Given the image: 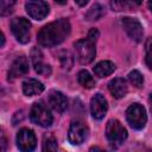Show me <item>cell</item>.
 <instances>
[{
  "mask_svg": "<svg viewBox=\"0 0 152 152\" xmlns=\"http://www.w3.org/2000/svg\"><path fill=\"white\" fill-rule=\"evenodd\" d=\"M71 26L68 19H57L40 28L37 34V40L42 46L51 48L61 44L70 34Z\"/></svg>",
  "mask_w": 152,
  "mask_h": 152,
  "instance_id": "1",
  "label": "cell"
},
{
  "mask_svg": "<svg viewBox=\"0 0 152 152\" xmlns=\"http://www.w3.org/2000/svg\"><path fill=\"white\" fill-rule=\"evenodd\" d=\"M99 37V31L91 28L88 33V37L75 43V57L81 64H89L95 58V43Z\"/></svg>",
  "mask_w": 152,
  "mask_h": 152,
  "instance_id": "2",
  "label": "cell"
},
{
  "mask_svg": "<svg viewBox=\"0 0 152 152\" xmlns=\"http://www.w3.org/2000/svg\"><path fill=\"white\" fill-rule=\"evenodd\" d=\"M106 137L113 147L120 146L127 138V131L126 128L120 124L119 120L112 119L107 122L106 126Z\"/></svg>",
  "mask_w": 152,
  "mask_h": 152,
  "instance_id": "3",
  "label": "cell"
},
{
  "mask_svg": "<svg viewBox=\"0 0 152 152\" xmlns=\"http://www.w3.org/2000/svg\"><path fill=\"white\" fill-rule=\"evenodd\" d=\"M126 119L129 126L134 129H141L145 127L147 115L145 108L139 103H132L126 110Z\"/></svg>",
  "mask_w": 152,
  "mask_h": 152,
  "instance_id": "4",
  "label": "cell"
},
{
  "mask_svg": "<svg viewBox=\"0 0 152 152\" xmlns=\"http://www.w3.org/2000/svg\"><path fill=\"white\" fill-rule=\"evenodd\" d=\"M30 118H31L32 122H34L42 127H50L53 121L52 114L50 113L48 107L42 101L33 103L31 112H30Z\"/></svg>",
  "mask_w": 152,
  "mask_h": 152,
  "instance_id": "5",
  "label": "cell"
},
{
  "mask_svg": "<svg viewBox=\"0 0 152 152\" xmlns=\"http://www.w3.org/2000/svg\"><path fill=\"white\" fill-rule=\"evenodd\" d=\"M31 24L25 18H14L11 21V31L19 43L26 44L30 40Z\"/></svg>",
  "mask_w": 152,
  "mask_h": 152,
  "instance_id": "6",
  "label": "cell"
},
{
  "mask_svg": "<svg viewBox=\"0 0 152 152\" xmlns=\"http://www.w3.org/2000/svg\"><path fill=\"white\" fill-rule=\"evenodd\" d=\"M121 24H122L124 30L126 31V33L129 36V38H132L137 43L142 40V37H144L142 25L140 24V21L137 18L124 17L121 19Z\"/></svg>",
  "mask_w": 152,
  "mask_h": 152,
  "instance_id": "7",
  "label": "cell"
},
{
  "mask_svg": "<svg viewBox=\"0 0 152 152\" xmlns=\"http://www.w3.org/2000/svg\"><path fill=\"white\" fill-rule=\"evenodd\" d=\"M37 145V139L32 129L21 128L17 134V146L23 152H30L34 150Z\"/></svg>",
  "mask_w": 152,
  "mask_h": 152,
  "instance_id": "8",
  "label": "cell"
},
{
  "mask_svg": "<svg viewBox=\"0 0 152 152\" xmlns=\"http://www.w3.org/2000/svg\"><path fill=\"white\" fill-rule=\"evenodd\" d=\"M88 127L81 121H72L69 127L68 138L72 145H81L88 138Z\"/></svg>",
  "mask_w": 152,
  "mask_h": 152,
  "instance_id": "9",
  "label": "cell"
},
{
  "mask_svg": "<svg viewBox=\"0 0 152 152\" xmlns=\"http://www.w3.org/2000/svg\"><path fill=\"white\" fill-rule=\"evenodd\" d=\"M25 10L36 20H43L49 14V6L44 0H28L25 4Z\"/></svg>",
  "mask_w": 152,
  "mask_h": 152,
  "instance_id": "10",
  "label": "cell"
},
{
  "mask_svg": "<svg viewBox=\"0 0 152 152\" xmlns=\"http://www.w3.org/2000/svg\"><path fill=\"white\" fill-rule=\"evenodd\" d=\"M27 72H28V61L25 56H19L13 61L8 70V80L12 81L14 78L21 77Z\"/></svg>",
  "mask_w": 152,
  "mask_h": 152,
  "instance_id": "11",
  "label": "cell"
},
{
  "mask_svg": "<svg viewBox=\"0 0 152 152\" xmlns=\"http://www.w3.org/2000/svg\"><path fill=\"white\" fill-rule=\"evenodd\" d=\"M107 109H108V104L104 96L101 94H95L90 101V112L93 118L97 120L102 119L106 115Z\"/></svg>",
  "mask_w": 152,
  "mask_h": 152,
  "instance_id": "12",
  "label": "cell"
},
{
  "mask_svg": "<svg viewBox=\"0 0 152 152\" xmlns=\"http://www.w3.org/2000/svg\"><path fill=\"white\" fill-rule=\"evenodd\" d=\"M31 57H32V63H33L36 72H38L39 75H43V76H49L51 74V66L49 64L43 63V58H42L43 55L38 48L32 50Z\"/></svg>",
  "mask_w": 152,
  "mask_h": 152,
  "instance_id": "13",
  "label": "cell"
},
{
  "mask_svg": "<svg viewBox=\"0 0 152 152\" xmlns=\"http://www.w3.org/2000/svg\"><path fill=\"white\" fill-rule=\"evenodd\" d=\"M108 89L110 91V94L115 97V99H121L124 97L127 91H128V87H127V83L124 78L121 77H116L114 80H112L109 83H108Z\"/></svg>",
  "mask_w": 152,
  "mask_h": 152,
  "instance_id": "14",
  "label": "cell"
},
{
  "mask_svg": "<svg viewBox=\"0 0 152 152\" xmlns=\"http://www.w3.org/2000/svg\"><path fill=\"white\" fill-rule=\"evenodd\" d=\"M49 103L50 106L56 110V112H64L68 107V100L64 96L63 93L57 91V90H52L49 95Z\"/></svg>",
  "mask_w": 152,
  "mask_h": 152,
  "instance_id": "15",
  "label": "cell"
},
{
  "mask_svg": "<svg viewBox=\"0 0 152 152\" xmlns=\"http://www.w3.org/2000/svg\"><path fill=\"white\" fill-rule=\"evenodd\" d=\"M44 86L42 82L34 78H27L23 82V93L26 96H34L43 93Z\"/></svg>",
  "mask_w": 152,
  "mask_h": 152,
  "instance_id": "16",
  "label": "cell"
},
{
  "mask_svg": "<svg viewBox=\"0 0 152 152\" xmlns=\"http://www.w3.org/2000/svg\"><path fill=\"white\" fill-rule=\"evenodd\" d=\"M114 70H115V64L112 63L110 61H101L94 66V74L101 78L110 75Z\"/></svg>",
  "mask_w": 152,
  "mask_h": 152,
  "instance_id": "17",
  "label": "cell"
},
{
  "mask_svg": "<svg viewBox=\"0 0 152 152\" xmlns=\"http://www.w3.org/2000/svg\"><path fill=\"white\" fill-rule=\"evenodd\" d=\"M77 81L78 83L87 89H91L95 86V80L93 78V76L87 71V70H81L77 75Z\"/></svg>",
  "mask_w": 152,
  "mask_h": 152,
  "instance_id": "18",
  "label": "cell"
},
{
  "mask_svg": "<svg viewBox=\"0 0 152 152\" xmlns=\"http://www.w3.org/2000/svg\"><path fill=\"white\" fill-rule=\"evenodd\" d=\"M102 15H103V7L101 5H99V4H95V5H93L90 7V10L88 11V13L86 14V18L88 20L93 21V20L100 19Z\"/></svg>",
  "mask_w": 152,
  "mask_h": 152,
  "instance_id": "19",
  "label": "cell"
},
{
  "mask_svg": "<svg viewBox=\"0 0 152 152\" xmlns=\"http://www.w3.org/2000/svg\"><path fill=\"white\" fill-rule=\"evenodd\" d=\"M110 7L113 11L121 12V11H129L132 8V5L129 4V0H112Z\"/></svg>",
  "mask_w": 152,
  "mask_h": 152,
  "instance_id": "20",
  "label": "cell"
},
{
  "mask_svg": "<svg viewBox=\"0 0 152 152\" xmlns=\"http://www.w3.org/2000/svg\"><path fill=\"white\" fill-rule=\"evenodd\" d=\"M128 81L137 88H141L142 84H144V77L141 75L140 71L138 70H132L129 74H128Z\"/></svg>",
  "mask_w": 152,
  "mask_h": 152,
  "instance_id": "21",
  "label": "cell"
},
{
  "mask_svg": "<svg viewBox=\"0 0 152 152\" xmlns=\"http://www.w3.org/2000/svg\"><path fill=\"white\" fill-rule=\"evenodd\" d=\"M17 0H0V14L2 17L12 13Z\"/></svg>",
  "mask_w": 152,
  "mask_h": 152,
  "instance_id": "22",
  "label": "cell"
},
{
  "mask_svg": "<svg viewBox=\"0 0 152 152\" xmlns=\"http://www.w3.org/2000/svg\"><path fill=\"white\" fill-rule=\"evenodd\" d=\"M43 150L44 151H56L57 150V140L55 137H45L44 142H43Z\"/></svg>",
  "mask_w": 152,
  "mask_h": 152,
  "instance_id": "23",
  "label": "cell"
},
{
  "mask_svg": "<svg viewBox=\"0 0 152 152\" xmlns=\"http://www.w3.org/2000/svg\"><path fill=\"white\" fill-rule=\"evenodd\" d=\"M146 57H145V62L146 65L152 70V38H148L146 42Z\"/></svg>",
  "mask_w": 152,
  "mask_h": 152,
  "instance_id": "24",
  "label": "cell"
},
{
  "mask_svg": "<svg viewBox=\"0 0 152 152\" xmlns=\"http://www.w3.org/2000/svg\"><path fill=\"white\" fill-rule=\"evenodd\" d=\"M89 0H75V2L78 5V6H84L86 4H88Z\"/></svg>",
  "mask_w": 152,
  "mask_h": 152,
  "instance_id": "25",
  "label": "cell"
},
{
  "mask_svg": "<svg viewBox=\"0 0 152 152\" xmlns=\"http://www.w3.org/2000/svg\"><path fill=\"white\" fill-rule=\"evenodd\" d=\"M4 44H5V36H4V33H1V44H0V46H4Z\"/></svg>",
  "mask_w": 152,
  "mask_h": 152,
  "instance_id": "26",
  "label": "cell"
},
{
  "mask_svg": "<svg viewBox=\"0 0 152 152\" xmlns=\"http://www.w3.org/2000/svg\"><path fill=\"white\" fill-rule=\"evenodd\" d=\"M1 141H2V148H1V150H2V151H5V144H6V140H5V138H4V137L1 138Z\"/></svg>",
  "mask_w": 152,
  "mask_h": 152,
  "instance_id": "27",
  "label": "cell"
},
{
  "mask_svg": "<svg viewBox=\"0 0 152 152\" xmlns=\"http://www.w3.org/2000/svg\"><path fill=\"white\" fill-rule=\"evenodd\" d=\"M56 2H58V4H65L66 2V0H55Z\"/></svg>",
  "mask_w": 152,
  "mask_h": 152,
  "instance_id": "28",
  "label": "cell"
},
{
  "mask_svg": "<svg viewBox=\"0 0 152 152\" xmlns=\"http://www.w3.org/2000/svg\"><path fill=\"white\" fill-rule=\"evenodd\" d=\"M148 8H150L151 12H152V0H148Z\"/></svg>",
  "mask_w": 152,
  "mask_h": 152,
  "instance_id": "29",
  "label": "cell"
},
{
  "mask_svg": "<svg viewBox=\"0 0 152 152\" xmlns=\"http://www.w3.org/2000/svg\"><path fill=\"white\" fill-rule=\"evenodd\" d=\"M129 1H132V2H135V4H140L142 0H129Z\"/></svg>",
  "mask_w": 152,
  "mask_h": 152,
  "instance_id": "30",
  "label": "cell"
},
{
  "mask_svg": "<svg viewBox=\"0 0 152 152\" xmlns=\"http://www.w3.org/2000/svg\"><path fill=\"white\" fill-rule=\"evenodd\" d=\"M150 103H151V112H152V94L150 95Z\"/></svg>",
  "mask_w": 152,
  "mask_h": 152,
  "instance_id": "31",
  "label": "cell"
}]
</instances>
